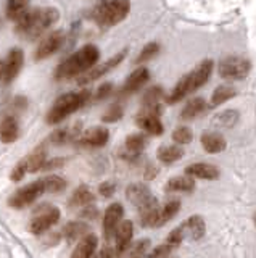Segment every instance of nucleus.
<instances>
[{
  "label": "nucleus",
  "instance_id": "obj_16",
  "mask_svg": "<svg viewBox=\"0 0 256 258\" xmlns=\"http://www.w3.org/2000/svg\"><path fill=\"white\" fill-rule=\"evenodd\" d=\"M132 234H134V224L129 220H124L118 224L116 232H115V239H116V244H115V256L116 258H121L127 247L131 245V240H132Z\"/></svg>",
  "mask_w": 256,
  "mask_h": 258
},
{
  "label": "nucleus",
  "instance_id": "obj_35",
  "mask_svg": "<svg viewBox=\"0 0 256 258\" xmlns=\"http://www.w3.org/2000/svg\"><path fill=\"white\" fill-rule=\"evenodd\" d=\"M238 111L237 110H224L221 111L219 115H216L214 119H213V124L216 127H232V126H235L237 124V121H238Z\"/></svg>",
  "mask_w": 256,
  "mask_h": 258
},
{
  "label": "nucleus",
  "instance_id": "obj_13",
  "mask_svg": "<svg viewBox=\"0 0 256 258\" xmlns=\"http://www.w3.org/2000/svg\"><path fill=\"white\" fill-rule=\"evenodd\" d=\"M148 81H150V71H148V68H145V67L135 68L131 73V75L126 78L124 84L121 86V89H119L118 95L119 97L132 95V94H135L137 91H140V89L145 86Z\"/></svg>",
  "mask_w": 256,
  "mask_h": 258
},
{
  "label": "nucleus",
  "instance_id": "obj_45",
  "mask_svg": "<svg viewBox=\"0 0 256 258\" xmlns=\"http://www.w3.org/2000/svg\"><path fill=\"white\" fill-rule=\"evenodd\" d=\"M115 192H116V185L111 181H105L99 185V194L105 199H110L111 196H115Z\"/></svg>",
  "mask_w": 256,
  "mask_h": 258
},
{
  "label": "nucleus",
  "instance_id": "obj_18",
  "mask_svg": "<svg viewBox=\"0 0 256 258\" xmlns=\"http://www.w3.org/2000/svg\"><path fill=\"white\" fill-rule=\"evenodd\" d=\"M159 210H161V207H159L158 200L155 197L139 208V213H140L139 220H140V224L143 226V228H156Z\"/></svg>",
  "mask_w": 256,
  "mask_h": 258
},
{
  "label": "nucleus",
  "instance_id": "obj_29",
  "mask_svg": "<svg viewBox=\"0 0 256 258\" xmlns=\"http://www.w3.org/2000/svg\"><path fill=\"white\" fill-rule=\"evenodd\" d=\"M195 187V179L190 176H176L166 182V192H190Z\"/></svg>",
  "mask_w": 256,
  "mask_h": 258
},
{
  "label": "nucleus",
  "instance_id": "obj_8",
  "mask_svg": "<svg viewBox=\"0 0 256 258\" xmlns=\"http://www.w3.org/2000/svg\"><path fill=\"white\" fill-rule=\"evenodd\" d=\"M127 52H129L127 48H123V50H119L118 53L111 55L107 61H103V63H100V64H95L94 68H91L87 73H84L82 76H79V78H77V84H79V86H86V84L94 83V81H99L102 76H105L107 73H110L111 70H115V68L118 67V64H121L123 60L126 58Z\"/></svg>",
  "mask_w": 256,
  "mask_h": 258
},
{
  "label": "nucleus",
  "instance_id": "obj_47",
  "mask_svg": "<svg viewBox=\"0 0 256 258\" xmlns=\"http://www.w3.org/2000/svg\"><path fill=\"white\" fill-rule=\"evenodd\" d=\"M94 258H116V256H115V248H111V247L105 245L103 248H100L99 252H95Z\"/></svg>",
  "mask_w": 256,
  "mask_h": 258
},
{
  "label": "nucleus",
  "instance_id": "obj_42",
  "mask_svg": "<svg viewBox=\"0 0 256 258\" xmlns=\"http://www.w3.org/2000/svg\"><path fill=\"white\" fill-rule=\"evenodd\" d=\"M174 248H176V247H173V245L166 244V242H164V244L155 247L150 253H147L145 258H167V256H169V255L173 253V250H174Z\"/></svg>",
  "mask_w": 256,
  "mask_h": 258
},
{
  "label": "nucleus",
  "instance_id": "obj_39",
  "mask_svg": "<svg viewBox=\"0 0 256 258\" xmlns=\"http://www.w3.org/2000/svg\"><path fill=\"white\" fill-rule=\"evenodd\" d=\"M173 141L179 145H186L194 141V133L187 126H179L173 131Z\"/></svg>",
  "mask_w": 256,
  "mask_h": 258
},
{
  "label": "nucleus",
  "instance_id": "obj_3",
  "mask_svg": "<svg viewBox=\"0 0 256 258\" xmlns=\"http://www.w3.org/2000/svg\"><path fill=\"white\" fill-rule=\"evenodd\" d=\"M213 70H214L213 60L208 58V60L200 61L190 73L184 75L178 81V84L173 87V91L164 97L166 103L174 105V103L181 102L182 99H186L189 94L197 92L200 87H203L208 83V79H210Z\"/></svg>",
  "mask_w": 256,
  "mask_h": 258
},
{
  "label": "nucleus",
  "instance_id": "obj_33",
  "mask_svg": "<svg viewBox=\"0 0 256 258\" xmlns=\"http://www.w3.org/2000/svg\"><path fill=\"white\" fill-rule=\"evenodd\" d=\"M235 89L230 86H218L214 89V92L211 94V107H219V105L226 103L227 100L234 99L235 97Z\"/></svg>",
  "mask_w": 256,
  "mask_h": 258
},
{
  "label": "nucleus",
  "instance_id": "obj_20",
  "mask_svg": "<svg viewBox=\"0 0 256 258\" xmlns=\"http://www.w3.org/2000/svg\"><path fill=\"white\" fill-rule=\"evenodd\" d=\"M97 237L94 234H87V236L77 240V245L71 253V258H94L95 252H97Z\"/></svg>",
  "mask_w": 256,
  "mask_h": 258
},
{
  "label": "nucleus",
  "instance_id": "obj_14",
  "mask_svg": "<svg viewBox=\"0 0 256 258\" xmlns=\"http://www.w3.org/2000/svg\"><path fill=\"white\" fill-rule=\"evenodd\" d=\"M123 205L121 204H111L108 208L105 215H103V237H105V240H111V237L115 236L116 232V228L118 224L121 223V218H123Z\"/></svg>",
  "mask_w": 256,
  "mask_h": 258
},
{
  "label": "nucleus",
  "instance_id": "obj_22",
  "mask_svg": "<svg viewBox=\"0 0 256 258\" xmlns=\"http://www.w3.org/2000/svg\"><path fill=\"white\" fill-rule=\"evenodd\" d=\"M126 197H127V200H129L132 205H135L137 208H140L142 205H145L148 200L153 199L150 189L147 187V185H143V184H131V185H127Z\"/></svg>",
  "mask_w": 256,
  "mask_h": 258
},
{
  "label": "nucleus",
  "instance_id": "obj_21",
  "mask_svg": "<svg viewBox=\"0 0 256 258\" xmlns=\"http://www.w3.org/2000/svg\"><path fill=\"white\" fill-rule=\"evenodd\" d=\"M186 174L190 177H198V179L214 181L219 177V169L210 163H194L186 168Z\"/></svg>",
  "mask_w": 256,
  "mask_h": 258
},
{
  "label": "nucleus",
  "instance_id": "obj_11",
  "mask_svg": "<svg viewBox=\"0 0 256 258\" xmlns=\"http://www.w3.org/2000/svg\"><path fill=\"white\" fill-rule=\"evenodd\" d=\"M63 40H65V36H63L61 31L49 32V34L37 44L34 50V61H42V60L50 58L52 55H55L61 48Z\"/></svg>",
  "mask_w": 256,
  "mask_h": 258
},
{
  "label": "nucleus",
  "instance_id": "obj_31",
  "mask_svg": "<svg viewBox=\"0 0 256 258\" xmlns=\"http://www.w3.org/2000/svg\"><path fill=\"white\" fill-rule=\"evenodd\" d=\"M87 232H89V226H87L86 223L73 221V223L65 224V228H63V231H61V236L69 242H74V240H79L84 236H87Z\"/></svg>",
  "mask_w": 256,
  "mask_h": 258
},
{
  "label": "nucleus",
  "instance_id": "obj_10",
  "mask_svg": "<svg viewBox=\"0 0 256 258\" xmlns=\"http://www.w3.org/2000/svg\"><path fill=\"white\" fill-rule=\"evenodd\" d=\"M42 194H45L42 179H37V181L31 182V184H28V185H25V187H21L15 192L9 200V205L12 208H25L31 204H34Z\"/></svg>",
  "mask_w": 256,
  "mask_h": 258
},
{
  "label": "nucleus",
  "instance_id": "obj_50",
  "mask_svg": "<svg viewBox=\"0 0 256 258\" xmlns=\"http://www.w3.org/2000/svg\"><path fill=\"white\" fill-rule=\"evenodd\" d=\"M254 226H256V215H254Z\"/></svg>",
  "mask_w": 256,
  "mask_h": 258
},
{
  "label": "nucleus",
  "instance_id": "obj_6",
  "mask_svg": "<svg viewBox=\"0 0 256 258\" xmlns=\"http://www.w3.org/2000/svg\"><path fill=\"white\" fill-rule=\"evenodd\" d=\"M251 71V61L242 55H229L218 64V73L226 81H242Z\"/></svg>",
  "mask_w": 256,
  "mask_h": 258
},
{
  "label": "nucleus",
  "instance_id": "obj_27",
  "mask_svg": "<svg viewBox=\"0 0 256 258\" xmlns=\"http://www.w3.org/2000/svg\"><path fill=\"white\" fill-rule=\"evenodd\" d=\"M95 200L94 192L91 190L89 185H79V187L71 194L68 205L77 208V207H86V205H91L92 202Z\"/></svg>",
  "mask_w": 256,
  "mask_h": 258
},
{
  "label": "nucleus",
  "instance_id": "obj_17",
  "mask_svg": "<svg viewBox=\"0 0 256 258\" xmlns=\"http://www.w3.org/2000/svg\"><path fill=\"white\" fill-rule=\"evenodd\" d=\"M184 240L186 239H190V240H200L206 232V224H205V220L200 215H194L187 218L186 221H184L181 226H178Z\"/></svg>",
  "mask_w": 256,
  "mask_h": 258
},
{
  "label": "nucleus",
  "instance_id": "obj_36",
  "mask_svg": "<svg viewBox=\"0 0 256 258\" xmlns=\"http://www.w3.org/2000/svg\"><path fill=\"white\" fill-rule=\"evenodd\" d=\"M163 99H164L163 87L153 86V87H150L148 91H145V94H143L142 107H155V105H159V102H161Z\"/></svg>",
  "mask_w": 256,
  "mask_h": 258
},
{
  "label": "nucleus",
  "instance_id": "obj_23",
  "mask_svg": "<svg viewBox=\"0 0 256 258\" xmlns=\"http://www.w3.org/2000/svg\"><path fill=\"white\" fill-rule=\"evenodd\" d=\"M20 137V124L15 116H5L0 121V141L4 144H13Z\"/></svg>",
  "mask_w": 256,
  "mask_h": 258
},
{
  "label": "nucleus",
  "instance_id": "obj_25",
  "mask_svg": "<svg viewBox=\"0 0 256 258\" xmlns=\"http://www.w3.org/2000/svg\"><path fill=\"white\" fill-rule=\"evenodd\" d=\"M208 105H206V100L203 97H194V99H190L186 105H184V108L181 111V119L182 121H192L198 118L200 115H203L206 111Z\"/></svg>",
  "mask_w": 256,
  "mask_h": 258
},
{
  "label": "nucleus",
  "instance_id": "obj_43",
  "mask_svg": "<svg viewBox=\"0 0 256 258\" xmlns=\"http://www.w3.org/2000/svg\"><path fill=\"white\" fill-rule=\"evenodd\" d=\"M26 173H28V169H26L25 160H20L18 163L15 165V168H13V171H12V174H10V179H12L13 182H18V181H21L23 177L26 176Z\"/></svg>",
  "mask_w": 256,
  "mask_h": 258
},
{
  "label": "nucleus",
  "instance_id": "obj_26",
  "mask_svg": "<svg viewBox=\"0 0 256 258\" xmlns=\"http://www.w3.org/2000/svg\"><path fill=\"white\" fill-rule=\"evenodd\" d=\"M23 160H25V163H26L28 173H39L44 169V165L47 161V150L44 145H39L36 150H33Z\"/></svg>",
  "mask_w": 256,
  "mask_h": 258
},
{
  "label": "nucleus",
  "instance_id": "obj_9",
  "mask_svg": "<svg viewBox=\"0 0 256 258\" xmlns=\"http://www.w3.org/2000/svg\"><path fill=\"white\" fill-rule=\"evenodd\" d=\"M60 220V210L55 207H47L42 205L36 212V216L29 223V231L34 236H41V234L47 232L52 226H55Z\"/></svg>",
  "mask_w": 256,
  "mask_h": 258
},
{
  "label": "nucleus",
  "instance_id": "obj_28",
  "mask_svg": "<svg viewBox=\"0 0 256 258\" xmlns=\"http://www.w3.org/2000/svg\"><path fill=\"white\" fill-rule=\"evenodd\" d=\"M31 0H7L5 4V16L10 21H18L23 15L29 10Z\"/></svg>",
  "mask_w": 256,
  "mask_h": 258
},
{
  "label": "nucleus",
  "instance_id": "obj_12",
  "mask_svg": "<svg viewBox=\"0 0 256 258\" xmlns=\"http://www.w3.org/2000/svg\"><path fill=\"white\" fill-rule=\"evenodd\" d=\"M23 64H25V52L20 47L12 48L5 61L2 63V81L5 84H10L12 81L17 79V76L21 73Z\"/></svg>",
  "mask_w": 256,
  "mask_h": 258
},
{
  "label": "nucleus",
  "instance_id": "obj_41",
  "mask_svg": "<svg viewBox=\"0 0 256 258\" xmlns=\"http://www.w3.org/2000/svg\"><path fill=\"white\" fill-rule=\"evenodd\" d=\"M148 248H150V240L142 239L129 250L126 258H145V255L148 253Z\"/></svg>",
  "mask_w": 256,
  "mask_h": 258
},
{
  "label": "nucleus",
  "instance_id": "obj_38",
  "mask_svg": "<svg viewBox=\"0 0 256 258\" xmlns=\"http://www.w3.org/2000/svg\"><path fill=\"white\" fill-rule=\"evenodd\" d=\"M158 53H159V44L158 42H148L140 50V53L137 55V58H135V64L145 63V61H148L151 58H155Z\"/></svg>",
  "mask_w": 256,
  "mask_h": 258
},
{
  "label": "nucleus",
  "instance_id": "obj_2",
  "mask_svg": "<svg viewBox=\"0 0 256 258\" xmlns=\"http://www.w3.org/2000/svg\"><path fill=\"white\" fill-rule=\"evenodd\" d=\"M100 60V48L94 44H86L74 53H71L68 58L63 60L55 68L53 76L57 81H68L73 78L82 76Z\"/></svg>",
  "mask_w": 256,
  "mask_h": 258
},
{
  "label": "nucleus",
  "instance_id": "obj_44",
  "mask_svg": "<svg viewBox=\"0 0 256 258\" xmlns=\"http://www.w3.org/2000/svg\"><path fill=\"white\" fill-rule=\"evenodd\" d=\"M113 94V84L111 83H103V84H100L99 86V89L95 91V95H94V99L95 100H105V99H108V97Z\"/></svg>",
  "mask_w": 256,
  "mask_h": 258
},
{
  "label": "nucleus",
  "instance_id": "obj_15",
  "mask_svg": "<svg viewBox=\"0 0 256 258\" xmlns=\"http://www.w3.org/2000/svg\"><path fill=\"white\" fill-rule=\"evenodd\" d=\"M110 139V131L103 126H94L81 133L77 142L84 147H103Z\"/></svg>",
  "mask_w": 256,
  "mask_h": 258
},
{
  "label": "nucleus",
  "instance_id": "obj_7",
  "mask_svg": "<svg viewBox=\"0 0 256 258\" xmlns=\"http://www.w3.org/2000/svg\"><path fill=\"white\" fill-rule=\"evenodd\" d=\"M161 113H163L161 103L155 105V107H142L140 113L135 116V123H137V126L147 134L161 136L164 133L163 123H161V119H159Z\"/></svg>",
  "mask_w": 256,
  "mask_h": 258
},
{
  "label": "nucleus",
  "instance_id": "obj_19",
  "mask_svg": "<svg viewBox=\"0 0 256 258\" xmlns=\"http://www.w3.org/2000/svg\"><path fill=\"white\" fill-rule=\"evenodd\" d=\"M145 145H147V137L143 134L135 133V134L127 136V139L124 142V152L121 153V157L124 160L137 158L142 153V150L145 149Z\"/></svg>",
  "mask_w": 256,
  "mask_h": 258
},
{
  "label": "nucleus",
  "instance_id": "obj_5",
  "mask_svg": "<svg viewBox=\"0 0 256 258\" xmlns=\"http://www.w3.org/2000/svg\"><path fill=\"white\" fill-rule=\"evenodd\" d=\"M92 97L89 89H82L79 92H66L60 95L57 100L53 102L52 108L49 110L45 116L47 124H60L61 121H65L68 116H71L77 110H81L84 105L89 102Z\"/></svg>",
  "mask_w": 256,
  "mask_h": 258
},
{
  "label": "nucleus",
  "instance_id": "obj_34",
  "mask_svg": "<svg viewBox=\"0 0 256 258\" xmlns=\"http://www.w3.org/2000/svg\"><path fill=\"white\" fill-rule=\"evenodd\" d=\"M79 123L74 126V127H61V129H57L55 133H52L50 136V141L53 144H65V142H69L79 137Z\"/></svg>",
  "mask_w": 256,
  "mask_h": 258
},
{
  "label": "nucleus",
  "instance_id": "obj_32",
  "mask_svg": "<svg viewBox=\"0 0 256 258\" xmlns=\"http://www.w3.org/2000/svg\"><path fill=\"white\" fill-rule=\"evenodd\" d=\"M179 210H181V202L178 199H173V200L167 202V204L161 210H159L156 228H161V226H164L167 221H171L173 218L179 213Z\"/></svg>",
  "mask_w": 256,
  "mask_h": 258
},
{
  "label": "nucleus",
  "instance_id": "obj_48",
  "mask_svg": "<svg viewBox=\"0 0 256 258\" xmlns=\"http://www.w3.org/2000/svg\"><path fill=\"white\" fill-rule=\"evenodd\" d=\"M156 174H158V168L153 165H148L145 169V179H153Z\"/></svg>",
  "mask_w": 256,
  "mask_h": 258
},
{
  "label": "nucleus",
  "instance_id": "obj_4",
  "mask_svg": "<svg viewBox=\"0 0 256 258\" xmlns=\"http://www.w3.org/2000/svg\"><path fill=\"white\" fill-rule=\"evenodd\" d=\"M131 12V0H99L92 7L89 18L102 29L113 28L127 18Z\"/></svg>",
  "mask_w": 256,
  "mask_h": 258
},
{
  "label": "nucleus",
  "instance_id": "obj_24",
  "mask_svg": "<svg viewBox=\"0 0 256 258\" xmlns=\"http://www.w3.org/2000/svg\"><path fill=\"white\" fill-rule=\"evenodd\" d=\"M200 142H202V147L208 153H221L227 147L226 139L219 133H213V131L203 133L202 137H200Z\"/></svg>",
  "mask_w": 256,
  "mask_h": 258
},
{
  "label": "nucleus",
  "instance_id": "obj_37",
  "mask_svg": "<svg viewBox=\"0 0 256 258\" xmlns=\"http://www.w3.org/2000/svg\"><path fill=\"white\" fill-rule=\"evenodd\" d=\"M42 184H44V189L45 192H50V194H55V192H61L63 189H66V181L63 179L61 176H45L42 177Z\"/></svg>",
  "mask_w": 256,
  "mask_h": 258
},
{
  "label": "nucleus",
  "instance_id": "obj_1",
  "mask_svg": "<svg viewBox=\"0 0 256 258\" xmlns=\"http://www.w3.org/2000/svg\"><path fill=\"white\" fill-rule=\"evenodd\" d=\"M60 20V12L53 7H41L28 10L18 21H15V32L26 40L41 37Z\"/></svg>",
  "mask_w": 256,
  "mask_h": 258
},
{
  "label": "nucleus",
  "instance_id": "obj_49",
  "mask_svg": "<svg viewBox=\"0 0 256 258\" xmlns=\"http://www.w3.org/2000/svg\"><path fill=\"white\" fill-rule=\"evenodd\" d=\"M0 79H2V63H0Z\"/></svg>",
  "mask_w": 256,
  "mask_h": 258
},
{
  "label": "nucleus",
  "instance_id": "obj_40",
  "mask_svg": "<svg viewBox=\"0 0 256 258\" xmlns=\"http://www.w3.org/2000/svg\"><path fill=\"white\" fill-rule=\"evenodd\" d=\"M123 115H124V108L119 103H113L102 115V121L103 123H116V121H119L123 118Z\"/></svg>",
  "mask_w": 256,
  "mask_h": 258
},
{
  "label": "nucleus",
  "instance_id": "obj_30",
  "mask_svg": "<svg viewBox=\"0 0 256 258\" xmlns=\"http://www.w3.org/2000/svg\"><path fill=\"white\" fill-rule=\"evenodd\" d=\"M184 157V150L179 145H161L156 150V158L164 165H171Z\"/></svg>",
  "mask_w": 256,
  "mask_h": 258
},
{
  "label": "nucleus",
  "instance_id": "obj_46",
  "mask_svg": "<svg viewBox=\"0 0 256 258\" xmlns=\"http://www.w3.org/2000/svg\"><path fill=\"white\" fill-rule=\"evenodd\" d=\"M97 215H99V210L95 208L92 204H91V205H86V207L82 208V212L79 213V216H81V218H86V220H95V218H97Z\"/></svg>",
  "mask_w": 256,
  "mask_h": 258
}]
</instances>
